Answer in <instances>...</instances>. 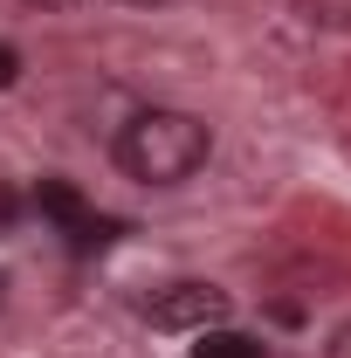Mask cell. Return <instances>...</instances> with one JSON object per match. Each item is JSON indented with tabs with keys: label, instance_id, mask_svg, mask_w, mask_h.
Instances as JSON below:
<instances>
[{
	"label": "cell",
	"instance_id": "5",
	"mask_svg": "<svg viewBox=\"0 0 351 358\" xmlns=\"http://www.w3.org/2000/svg\"><path fill=\"white\" fill-rule=\"evenodd\" d=\"M324 358H351V324H338V331H331V345H324Z\"/></svg>",
	"mask_w": 351,
	"mask_h": 358
},
{
	"label": "cell",
	"instance_id": "1",
	"mask_svg": "<svg viewBox=\"0 0 351 358\" xmlns=\"http://www.w3.org/2000/svg\"><path fill=\"white\" fill-rule=\"evenodd\" d=\"M207 152H214V131H207V117H193V110H138L124 117V131H117V166L145 186H179V179H193L207 166Z\"/></svg>",
	"mask_w": 351,
	"mask_h": 358
},
{
	"label": "cell",
	"instance_id": "3",
	"mask_svg": "<svg viewBox=\"0 0 351 358\" xmlns=\"http://www.w3.org/2000/svg\"><path fill=\"white\" fill-rule=\"evenodd\" d=\"M35 207H42L48 221H62V234H76V227L96 221V214L83 207V193H76L69 179H42V186H35Z\"/></svg>",
	"mask_w": 351,
	"mask_h": 358
},
{
	"label": "cell",
	"instance_id": "9",
	"mask_svg": "<svg viewBox=\"0 0 351 358\" xmlns=\"http://www.w3.org/2000/svg\"><path fill=\"white\" fill-rule=\"evenodd\" d=\"M0 303H7V268H0Z\"/></svg>",
	"mask_w": 351,
	"mask_h": 358
},
{
	"label": "cell",
	"instance_id": "4",
	"mask_svg": "<svg viewBox=\"0 0 351 358\" xmlns=\"http://www.w3.org/2000/svg\"><path fill=\"white\" fill-rule=\"evenodd\" d=\"M193 358H268L262 338H248V331H200V345H193Z\"/></svg>",
	"mask_w": 351,
	"mask_h": 358
},
{
	"label": "cell",
	"instance_id": "7",
	"mask_svg": "<svg viewBox=\"0 0 351 358\" xmlns=\"http://www.w3.org/2000/svg\"><path fill=\"white\" fill-rule=\"evenodd\" d=\"M0 221H14V193L7 186H0Z\"/></svg>",
	"mask_w": 351,
	"mask_h": 358
},
{
	"label": "cell",
	"instance_id": "2",
	"mask_svg": "<svg viewBox=\"0 0 351 358\" xmlns=\"http://www.w3.org/2000/svg\"><path fill=\"white\" fill-rule=\"evenodd\" d=\"M145 317L159 324V331H214L220 317H227V296H220L214 282H173V289H159Z\"/></svg>",
	"mask_w": 351,
	"mask_h": 358
},
{
	"label": "cell",
	"instance_id": "6",
	"mask_svg": "<svg viewBox=\"0 0 351 358\" xmlns=\"http://www.w3.org/2000/svg\"><path fill=\"white\" fill-rule=\"evenodd\" d=\"M14 76H21V55H14V48H7V42H0V90H7V83H14Z\"/></svg>",
	"mask_w": 351,
	"mask_h": 358
},
{
	"label": "cell",
	"instance_id": "8",
	"mask_svg": "<svg viewBox=\"0 0 351 358\" xmlns=\"http://www.w3.org/2000/svg\"><path fill=\"white\" fill-rule=\"evenodd\" d=\"M28 7H69V0H28Z\"/></svg>",
	"mask_w": 351,
	"mask_h": 358
}]
</instances>
